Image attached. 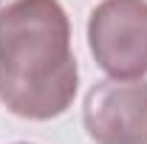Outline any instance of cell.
<instances>
[{
    "label": "cell",
    "mask_w": 147,
    "mask_h": 144,
    "mask_svg": "<svg viewBox=\"0 0 147 144\" xmlns=\"http://www.w3.org/2000/svg\"><path fill=\"white\" fill-rule=\"evenodd\" d=\"M20 144H28V141H20Z\"/></svg>",
    "instance_id": "4"
},
{
    "label": "cell",
    "mask_w": 147,
    "mask_h": 144,
    "mask_svg": "<svg viewBox=\"0 0 147 144\" xmlns=\"http://www.w3.org/2000/svg\"><path fill=\"white\" fill-rule=\"evenodd\" d=\"M96 65L116 79L147 73V0H102L88 17Z\"/></svg>",
    "instance_id": "2"
},
{
    "label": "cell",
    "mask_w": 147,
    "mask_h": 144,
    "mask_svg": "<svg viewBox=\"0 0 147 144\" xmlns=\"http://www.w3.org/2000/svg\"><path fill=\"white\" fill-rule=\"evenodd\" d=\"M0 3H3V0H0Z\"/></svg>",
    "instance_id": "5"
},
{
    "label": "cell",
    "mask_w": 147,
    "mask_h": 144,
    "mask_svg": "<svg viewBox=\"0 0 147 144\" xmlns=\"http://www.w3.org/2000/svg\"><path fill=\"white\" fill-rule=\"evenodd\" d=\"M79 68L59 0H11L0 9V102L9 113L48 122L71 108Z\"/></svg>",
    "instance_id": "1"
},
{
    "label": "cell",
    "mask_w": 147,
    "mask_h": 144,
    "mask_svg": "<svg viewBox=\"0 0 147 144\" xmlns=\"http://www.w3.org/2000/svg\"><path fill=\"white\" fill-rule=\"evenodd\" d=\"M85 130L96 144H147V82L102 79L85 96Z\"/></svg>",
    "instance_id": "3"
}]
</instances>
